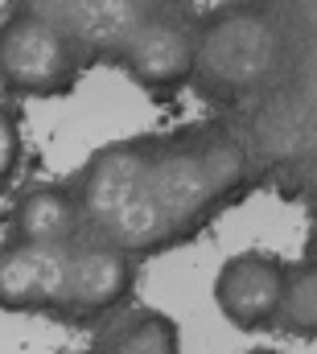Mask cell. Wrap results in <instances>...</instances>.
I'll use <instances>...</instances> for the list:
<instances>
[{
    "label": "cell",
    "instance_id": "obj_6",
    "mask_svg": "<svg viewBox=\"0 0 317 354\" xmlns=\"http://www.w3.org/2000/svg\"><path fill=\"white\" fill-rule=\"evenodd\" d=\"M284 276H289V260H280L276 252H264V248L235 252L215 272V284H210L215 309L243 334L276 330Z\"/></svg>",
    "mask_w": 317,
    "mask_h": 354
},
{
    "label": "cell",
    "instance_id": "obj_5",
    "mask_svg": "<svg viewBox=\"0 0 317 354\" xmlns=\"http://www.w3.org/2000/svg\"><path fill=\"white\" fill-rule=\"evenodd\" d=\"M194 50H198V21H190V12L173 4L141 8L120 33L124 71L149 91H173L190 83Z\"/></svg>",
    "mask_w": 317,
    "mask_h": 354
},
{
    "label": "cell",
    "instance_id": "obj_8",
    "mask_svg": "<svg viewBox=\"0 0 317 354\" xmlns=\"http://www.w3.org/2000/svg\"><path fill=\"white\" fill-rule=\"evenodd\" d=\"M62 252L0 239V309L4 313H50L58 288Z\"/></svg>",
    "mask_w": 317,
    "mask_h": 354
},
{
    "label": "cell",
    "instance_id": "obj_4",
    "mask_svg": "<svg viewBox=\"0 0 317 354\" xmlns=\"http://www.w3.org/2000/svg\"><path fill=\"white\" fill-rule=\"evenodd\" d=\"M280 54V37L260 8H219L210 21H198L194 75H206L215 87H255Z\"/></svg>",
    "mask_w": 317,
    "mask_h": 354
},
{
    "label": "cell",
    "instance_id": "obj_13",
    "mask_svg": "<svg viewBox=\"0 0 317 354\" xmlns=\"http://www.w3.org/2000/svg\"><path fill=\"white\" fill-rule=\"evenodd\" d=\"M62 354H91V351H62Z\"/></svg>",
    "mask_w": 317,
    "mask_h": 354
},
{
    "label": "cell",
    "instance_id": "obj_2",
    "mask_svg": "<svg viewBox=\"0 0 317 354\" xmlns=\"http://www.w3.org/2000/svg\"><path fill=\"white\" fill-rule=\"evenodd\" d=\"M79 66L82 41L62 17L46 8H17L0 21V87L8 95H62L75 87Z\"/></svg>",
    "mask_w": 317,
    "mask_h": 354
},
{
    "label": "cell",
    "instance_id": "obj_9",
    "mask_svg": "<svg viewBox=\"0 0 317 354\" xmlns=\"http://www.w3.org/2000/svg\"><path fill=\"white\" fill-rule=\"evenodd\" d=\"M91 354H181V330L169 313L136 309L99 338Z\"/></svg>",
    "mask_w": 317,
    "mask_h": 354
},
{
    "label": "cell",
    "instance_id": "obj_10",
    "mask_svg": "<svg viewBox=\"0 0 317 354\" xmlns=\"http://www.w3.org/2000/svg\"><path fill=\"white\" fill-rule=\"evenodd\" d=\"M314 322H317L314 260H309V256H301L297 264H289V276H284V297H280V317H276V326H280L284 334L314 338Z\"/></svg>",
    "mask_w": 317,
    "mask_h": 354
},
{
    "label": "cell",
    "instance_id": "obj_3",
    "mask_svg": "<svg viewBox=\"0 0 317 354\" xmlns=\"http://www.w3.org/2000/svg\"><path fill=\"white\" fill-rule=\"evenodd\" d=\"M136 280V260L124 256L120 248L82 235L71 248H62L58 264V288L50 301V317H62L71 326H91L116 313Z\"/></svg>",
    "mask_w": 317,
    "mask_h": 354
},
{
    "label": "cell",
    "instance_id": "obj_7",
    "mask_svg": "<svg viewBox=\"0 0 317 354\" xmlns=\"http://www.w3.org/2000/svg\"><path fill=\"white\" fill-rule=\"evenodd\" d=\"M4 227H8V239L50 248V252H62L87 235L75 189L58 185V181H33V185L17 189L8 202V214H4Z\"/></svg>",
    "mask_w": 317,
    "mask_h": 354
},
{
    "label": "cell",
    "instance_id": "obj_11",
    "mask_svg": "<svg viewBox=\"0 0 317 354\" xmlns=\"http://www.w3.org/2000/svg\"><path fill=\"white\" fill-rule=\"evenodd\" d=\"M21 165V120L8 103H0V185Z\"/></svg>",
    "mask_w": 317,
    "mask_h": 354
},
{
    "label": "cell",
    "instance_id": "obj_1",
    "mask_svg": "<svg viewBox=\"0 0 317 354\" xmlns=\"http://www.w3.org/2000/svg\"><path fill=\"white\" fill-rule=\"evenodd\" d=\"M247 174V149L231 128L198 124L169 136L116 140L71 181L87 235L124 256L177 243Z\"/></svg>",
    "mask_w": 317,
    "mask_h": 354
},
{
    "label": "cell",
    "instance_id": "obj_12",
    "mask_svg": "<svg viewBox=\"0 0 317 354\" xmlns=\"http://www.w3.org/2000/svg\"><path fill=\"white\" fill-rule=\"evenodd\" d=\"M243 354H284V351H276V346H251V351H243Z\"/></svg>",
    "mask_w": 317,
    "mask_h": 354
}]
</instances>
